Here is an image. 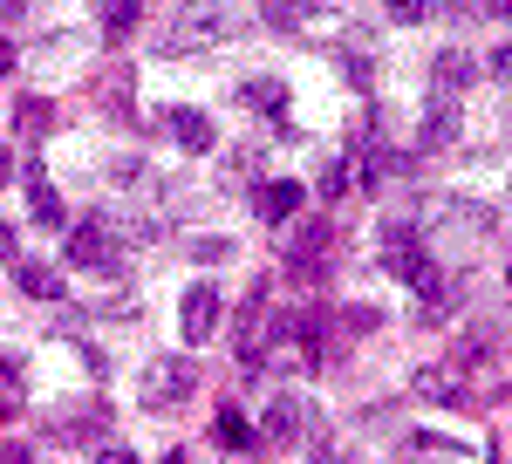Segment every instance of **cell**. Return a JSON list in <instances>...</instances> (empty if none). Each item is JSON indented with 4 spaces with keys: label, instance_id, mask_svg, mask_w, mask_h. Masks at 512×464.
<instances>
[{
    "label": "cell",
    "instance_id": "1",
    "mask_svg": "<svg viewBox=\"0 0 512 464\" xmlns=\"http://www.w3.org/2000/svg\"><path fill=\"white\" fill-rule=\"evenodd\" d=\"M239 21L233 14H226V7H219V0H185V7H178V21H171V28H164V55H192V48H212V41H226L233 35Z\"/></svg>",
    "mask_w": 512,
    "mask_h": 464
},
{
    "label": "cell",
    "instance_id": "2",
    "mask_svg": "<svg viewBox=\"0 0 512 464\" xmlns=\"http://www.w3.org/2000/svg\"><path fill=\"white\" fill-rule=\"evenodd\" d=\"M192 389H198L192 355H151V369H144V410H178Z\"/></svg>",
    "mask_w": 512,
    "mask_h": 464
},
{
    "label": "cell",
    "instance_id": "3",
    "mask_svg": "<svg viewBox=\"0 0 512 464\" xmlns=\"http://www.w3.org/2000/svg\"><path fill=\"white\" fill-rule=\"evenodd\" d=\"M328 253H335V226L308 219V226L287 232V273L294 280H328Z\"/></svg>",
    "mask_w": 512,
    "mask_h": 464
},
{
    "label": "cell",
    "instance_id": "4",
    "mask_svg": "<svg viewBox=\"0 0 512 464\" xmlns=\"http://www.w3.org/2000/svg\"><path fill=\"white\" fill-rule=\"evenodd\" d=\"M69 267H82V273H117V267H123L117 226H110V219H89V226H76V232H69Z\"/></svg>",
    "mask_w": 512,
    "mask_h": 464
},
{
    "label": "cell",
    "instance_id": "5",
    "mask_svg": "<svg viewBox=\"0 0 512 464\" xmlns=\"http://www.w3.org/2000/svg\"><path fill=\"white\" fill-rule=\"evenodd\" d=\"M308 424H321V417L308 410V396H294V389H287V396H274V403H267L260 437H267L274 451H287V444H301V437H308Z\"/></svg>",
    "mask_w": 512,
    "mask_h": 464
},
{
    "label": "cell",
    "instance_id": "6",
    "mask_svg": "<svg viewBox=\"0 0 512 464\" xmlns=\"http://www.w3.org/2000/svg\"><path fill=\"white\" fill-rule=\"evenodd\" d=\"M458 137H465V103L458 96H431L424 103V123H417V151L437 157V151H451Z\"/></svg>",
    "mask_w": 512,
    "mask_h": 464
},
{
    "label": "cell",
    "instance_id": "7",
    "mask_svg": "<svg viewBox=\"0 0 512 464\" xmlns=\"http://www.w3.org/2000/svg\"><path fill=\"white\" fill-rule=\"evenodd\" d=\"M410 389H417L424 403H444V410H465V403H472V376L451 369V362H424V369L410 376Z\"/></svg>",
    "mask_w": 512,
    "mask_h": 464
},
{
    "label": "cell",
    "instance_id": "8",
    "mask_svg": "<svg viewBox=\"0 0 512 464\" xmlns=\"http://www.w3.org/2000/svg\"><path fill=\"white\" fill-rule=\"evenodd\" d=\"M267 328H274V314H267V287H253L246 294V308H239V328H233V348L239 362L253 369V362H267Z\"/></svg>",
    "mask_w": 512,
    "mask_h": 464
},
{
    "label": "cell",
    "instance_id": "9",
    "mask_svg": "<svg viewBox=\"0 0 512 464\" xmlns=\"http://www.w3.org/2000/svg\"><path fill=\"white\" fill-rule=\"evenodd\" d=\"M219 314H226V301H219V287L212 280H198L192 294H185V308H178V328H185V342H212L219 335Z\"/></svg>",
    "mask_w": 512,
    "mask_h": 464
},
{
    "label": "cell",
    "instance_id": "10",
    "mask_svg": "<svg viewBox=\"0 0 512 464\" xmlns=\"http://www.w3.org/2000/svg\"><path fill=\"white\" fill-rule=\"evenodd\" d=\"M301 205H308V192H301L294 178H267V185L253 192V212H260V226H287Z\"/></svg>",
    "mask_w": 512,
    "mask_h": 464
},
{
    "label": "cell",
    "instance_id": "11",
    "mask_svg": "<svg viewBox=\"0 0 512 464\" xmlns=\"http://www.w3.org/2000/svg\"><path fill=\"white\" fill-rule=\"evenodd\" d=\"M28 219H35L41 232H55V226H69V205H62V192L41 178V171H28Z\"/></svg>",
    "mask_w": 512,
    "mask_h": 464
},
{
    "label": "cell",
    "instance_id": "12",
    "mask_svg": "<svg viewBox=\"0 0 512 464\" xmlns=\"http://www.w3.org/2000/svg\"><path fill=\"white\" fill-rule=\"evenodd\" d=\"M164 130H171L185 151H212V144H219V130H212L205 110H164Z\"/></svg>",
    "mask_w": 512,
    "mask_h": 464
},
{
    "label": "cell",
    "instance_id": "13",
    "mask_svg": "<svg viewBox=\"0 0 512 464\" xmlns=\"http://www.w3.org/2000/svg\"><path fill=\"white\" fill-rule=\"evenodd\" d=\"M431 82H437V96H458V89L478 82V62L465 55V48H444V55L431 62Z\"/></svg>",
    "mask_w": 512,
    "mask_h": 464
},
{
    "label": "cell",
    "instance_id": "14",
    "mask_svg": "<svg viewBox=\"0 0 512 464\" xmlns=\"http://www.w3.org/2000/svg\"><path fill=\"white\" fill-rule=\"evenodd\" d=\"M444 232H451V239H485V232H492V212L472 205V198H444Z\"/></svg>",
    "mask_w": 512,
    "mask_h": 464
},
{
    "label": "cell",
    "instance_id": "15",
    "mask_svg": "<svg viewBox=\"0 0 512 464\" xmlns=\"http://www.w3.org/2000/svg\"><path fill=\"white\" fill-rule=\"evenodd\" d=\"M239 103L260 110V116H280V110H287V82H280V76H246V82H239Z\"/></svg>",
    "mask_w": 512,
    "mask_h": 464
},
{
    "label": "cell",
    "instance_id": "16",
    "mask_svg": "<svg viewBox=\"0 0 512 464\" xmlns=\"http://www.w3.org/2000/svg\"><path fill=\"white\" fill-rule=\"evenodd\" d=\"M14 280H21L28 301H62V273L41 267V260H14Z\"/></svg>",
    "mask_w": 512,
    "mask_h": 464
},
{
    "label": "cell",
    "instance_id": "17",
    "mask_svg": "<svg viewBox=\"0 0 512 464\" xmlns=\"http://www.w3.org/2000/svg\"><path fill=\"white\" fill-rule=\"evenodd\" d=\"M14 130H21V144H41V137L55 130V103H48V96H21V110H14Z\"/></svg>",
    "mask_w": 512,
    "mask_h": 464
},
{
    "label": "cell",
    "instance_id": "18",
    "mask_svg": "<svg viewBox=\"0 0 512 464\" xmlns=\"http://www.w3.org/2000/svg\"><path fill=\"white\" fill-rule=\"evenodd\" d=\"M103 14V41H130V28L144 21V0H96Z\"/></svg>",
    "mask_w": 512,
    "mask_h": 464
},
{
    "label": "cell",
    "instance_id": "19",
    "mask_svg": "<svg viewBox=\"0 0 512 464\" xmlns=\"http://www.w3.org/2000/svg\"><path fill=\"white\" fill-rule=\"evenodd\" d=\"M7 417H21V355L0 348V424Z\"/></svg>",
    "mask_w": 512,
    "mask_h": 464
},
{
    "label": "cell",
    "instance_id": "20",
    "mask_svg": "<svg viewBox=\"0 0 512 464\" xmlns=\"http://www.w3.org/2000/svg\"><path fill=\"white\" fill-rule=\"evenodd\" d=\"M219 444H226V451H253V444H260V430L246 424L239 410H219Z\"/></svg>",
    "mask_w": 512,
    "mask_h": 464
},
{
    "label": "cell",
    "instance_id": "21",
    "mask_svg": "<svg viewBox=\"0 0 512 464\" xmlns=\"http://www.w3.org/2000/svg\"><path fill=\"white\" fill-rule=\"evenodd\" d=\"M103 110L117 116V123H130V69H110L103 76Z\"/></svg>",
    "mask_w": 512,
    "mask_h": 464
},
{
    "label": "cell",
    "instance_id": "22",
    "mask_svg": "<svg viewBox=\"0 0 512 464\" xmlns=\"http://www.w3.org/2000/svg\"><path fill=\"white\" fill-rule=\"evenodd\" d=\"M410 458H431V464H465L472 451H465V444H444V437H410Z\"/></svg>",
    "mask_w": 512,
    "mask_h": 464
},
{
    "label": "cell",
    "instance_id": "23",
    "mask_svg": "<svg viewBox=\"0 0 512 464\" xmlns=\"http://www.w3.org/2000/svg\"><path fill=\"white\" fill-rule=\"evenodd\" d=\"M192 260H205V267L233 260V239H226V232H205V239H192Z\"/></svg>",
    "mask_w": 512,
    "mask_h": 464
},
{
    "label": "cell",
    "instance_id": "24",
    "mask_svg": "<svg viewBox=\"0 0 512 464\" xmlns=\"http://www.w3.org/2000/svg\"><path fill=\"white\" fill-rule=\"evenodd\" d=\"M390 7V21H424V14H437V0H383Z\"/></svg>",
    "mask_w": 512,
    "mask_h": 464
},
{
    "label": "cell",
    "instance_id": "25",
    "mask_svg": "<svg viewBox=\"0 0 512 464\" xmlns=\"http://www.w3.org/2000/svg\"><path fill=\"white\" fill-rule=\"evenodd\" d=\"M485 76H492V82H512V41H506V48H492V62H485Z\"/></svg>",
    "mask_w": 512,
    "mask_h": 464
},
{
    "label": "cell",
    "instance_id": "26",
    "mask_svg": "<svg viewBox=\"0 0 512 464\" xmlns=\"http://www.w3.org/2000/svg\"><path fill=\"white\" fill-rule=\"evenodd\" d=\"M89 451H96V458H103V464H137V458H130V451H123V444H117V437H103V444H89Z\"/></svg>",
    "mask_w": 512,
    "mask_h": 464
},
{
    "label": "cell",
    "instance_id": "27",
    "mask_svg": "<svg viewBox=\"0 0 512 464\" xmlns=\"http://www.w3.org/2000/svg\"><path fill=\"white\" fill-rule=\"evenodd\" d=\"M0 464H41V458L28 451V444H7V451H0Z\"/></svg>",
    "mask_w": 512,
    "mask_h": 464
},
{
    "label": "cell",
    "instance_id": "28",
    "mask_svg": "<svg viewBox=\"0 0 512 464\" xmlns=\"http://www.w3.org/2000/svg\"><path fill=\"white\" fill-rule=\"evenodd\" d=\"M28 14V0H0V21H21Z\"/></svg>",
    "mask_w": 512,
    "mask_h": 464
},
{
    "label": "cell",
    "instance_id": "29",
    "mask_svg": "<svg viewBox=\"0 0 512 464\" xmlns=\"http://www.w3.org/2000/svg\"><path fill=\"white\" fill-rule=\"evenodd\" d=\"M0 76H14V41L0 35Z\"/></svg>",
    "mask_w": 512,
    "mask_h": 464
},
{
    "label": "cell",
    "instance_id": "30",
    "mask_svg": "<svg viewBox=\"0 0 512 464\" xmlns=\"http://www.w3.org/2000/svg\"><path fill=\"white\" fill-rule=\"evenodd\" d=\"M0 260H14V226L0 219Z\"/></svg>",
    "mask_w": 512,
    "mask_h": 464
},
{
    "label": "cell",
    "instance_id": "31",
    "mask_svg": "<svg viewBox=\"0 0 512 464\" xmlns=\"http://www.w3.org/2000/svg\"><path fill=\"white\" fill-rule=\"evenodd\" d=\"M315 464H349V458H342L335 444H321V451H315Z\"/></svg>",
    "mask_w": 512,
    "mask_h": 464
},
{
    "label": "cell",
    "instance_id": "32",
    "mask_svg": "<svg viewBox=\"0 0 512 464\" xmlns=\"http://www.w3.org/2000/svg\"><path fill=\"white\" fill-rule=\"evenodd\" d=\"M7 178H14V157H7V144H0V185H7Z\"/></svg>",
    "mask_w": 512,
    "mask_h": 464
},
{
    "label": "cell",
    "instance_id": "33",
    "mask_svg": "<svg viewBox=\"0 0 512 464\" xmlns=\"http://www.w3.org/2000/svg\"><path fill=\"white\" fill-rule=\"evenodd\" d=\"M164 464H185V458H178V451H171V458H164Z\"/></svg>",
    "mask_w": 512,
    "mask_h": 464
},
{
    "label": "cell",
    "instance_id": "34",
    "mask_svg": "<svg viewBox=\"0 0 512 464\" xmlns=\"http://www.w3.org/2000/svg\"><path fill=\"white\" fill-rule=\"evenodd\" d=\"M506 287H512V267H506Z\"/></svg>",
    "mask_w": 512,
    "mask_h": 464
},
{
    "label": "cell",
    "instance_id": "35",
    "mask_svg": "<svg viewBox=\"0 0 512 464\" xmlns=\"http://www.w3.org/2000/svg\"><path fill=\"white\" fill-rule=\"evenodd\" d=\"M506 212H512V198H506Z\"/></svg>",
    "mask_w": 512,
    "mask_h": 464
}]
</instances>
